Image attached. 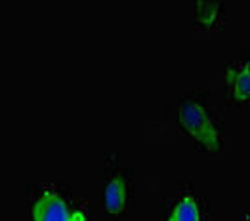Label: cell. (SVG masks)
Segmentation results:
<instances>
[{"label": "cell", "instance_id": "obj_1", "mask_svg": "<svg viewBox=\"0 0 250 221\" xmlns=\"http://www.w3.org/2000/svg\"><path fill=\"white\" fill-rule=\"evenodd\" d=\"M180 122L182 126L188 130L189 134L203 143L207 149L210 151H216L220 147V140H218V132L214 128V124L210 121L207 109L193 100L182 101V107H180Z\"/></svg>", "mask_w": 250, "mask_h": 221}, {"label": "cell", "instance_id": "obj_2", "mask_svg": "<svg viewBox=\"0 0 250 221\" xmlns=\"http://www.w3.org/2000/svg\"><path fill=\"white\" fill-rule=\"evenodd\" d=\"M33 220L35 221H67L69 220L67 204H65L56 193H46V195H42L41 199L35 202Z\"/></svg>", "mask_w": 250, "mask_h": 221}, {"label": "cell", "instance_id": "obj_3", "mask_svg": "<svg viewBox=\"0 0 250 221\" xmlns=\"http://www.w3.org/2000/svg\"><path fill=\"white\" fill-rule=\"evenodd\" d=\"M128 185L123 174H115L105 185V212L107 216H119L125 210Z\"/></svg>", "mask_w": 250, "mask_h": 221}, {"label": "cell", "instance_id": "obj_4", "mask_svg": "<svg viewBox=\"0 0 250 221\" xmlns=\"http://www.w3.org/2000/svg\"><path fill=\"white\" fill-rule=\"evenodd\" d=\"M228 80L231 84V90H233V98L235 101H247L249 100V90H250V69H249V61L241 63L239 67H233L228 73Z\"/></svg>", "mask_w": 250, "mask_h": 221}, {"label": "cell", "instance_id": "obj_5", "mask_svg": "<svg viewBox=\"0 0 250 221\" xmlns=\"http://www.w3.org/2000/svg\"><path fill=\"white\" fill-rule=\"evenodd\" d=\"M168 221H201L199 202L191 197H186L178 202L170 214Z\"/></svg>", "mask_w": 250, "mask_h": 221}, {"label": "cell", "instance_id": "obj_6", "mask_svg": "<svg viewBox=\"0 0 250 221\" xmlns=\"http://www.w3.org/2000/svg\"><path fill=\"white\" fill-rule=\"evenodd\" d=\"M220 6V2H197V21L201 25H214Z\"/></svg>", "mask_w": 250, "mask_h": 221}, {"label": "cell", "instance_id": "obj_7", "mask_svg": "<svg viewBox=\"0 0 250 221\" xmlns=\"http://www.w3.org/2000/svg\"><path fill=\"white\" fill-rule=\"evenodd\" d=\"M67 221H86L83 212H73V214H69V220Z\"/></svg>", "mask_w": 250, "mask_h": 221}]
</instances>
